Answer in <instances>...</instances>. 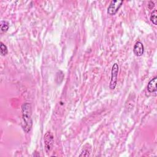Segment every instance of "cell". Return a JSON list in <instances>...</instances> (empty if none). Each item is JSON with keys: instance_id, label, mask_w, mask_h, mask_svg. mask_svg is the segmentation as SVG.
I'll list each match as a JSON object with an SVG mask.
<instances>
[{"instance_id": "3957f363", "label": "cell", "mask_w": 157, "mask_h": 157, "mask_svg": "<svg viewBox=\"0 0 157 157\" xmlns=\"http://www.w3.org/2000/svg\"><path fill=\"white\" fill-rule=\"evenodd\" d=\"M119 71V65L117 63H114L113 66L111 71V79L109 84V88L111 90H114L116 87L117 83V77H118V73Z\"/></svg>"}, {"instance_id": "277c9868", "label": "cell", "mask_w": 157, "mask_h": 157, "mask_svg": "<svg viewBox=\"0 0 157 157\" xmlns=\"http://www.w3.org/2000/svg\"><path fill=\"white\" fill-rule=\"evenodd\" d=\"M123 1H112L107 8V14L110 15H114L121 8Z\"/></svg>"}, {"instance_id": "30bf717a", "label": "cell", "mask_w": 157, "mask_h": 157, "mask_svg": "<svg viewBox=\"0 0 157 157\" xmlns=\"http://www.w3.org/2000/svg\"><path fill=\"white\" fill-rule=\"evenodd\" d=\"M157 11L156 10H154L150 15V20L152 22V23L155 25H157Z\"/></svg>"}, {"instance_id": "52a82bcc", "label": "cell", "mask_w": 157, "mask_h": 157, "mask_svg": "<svg viewBox=\"0 0 157 157\" xmlns=\"http://www.w3.org/2000/svg\"><path fill=\"white\" fill-rule=\"evenodd\" d=\"M91 152H92V149L90 146L88 147V146L86 147V146H85L82 150L81 153L79 155V156H89L90 155Z\"/></svg>"}, {"instance_id": "5b68a950", "label": "cell", "mask_w": 157, "mask_h": 157, "mask_svg": "<svg viewBox=\"0 0 157 157\" xmlns=\"http://www.w3.org/2000/svg\"><path fill=\"white\" fill-rule=\"evenodd\" d=\"M144 46L141 42L138 41L134 44V46L133 48V52L136 56L137 57H141L144 54Z\"/></svg>"}, {"instance_id": "7a4b0ae2", "label": "cell", "mask_w": 157, "mask_h": 157, "mask_svg": "<svg viewBox=\"0 0 157 157\" xmlns=\"http://www.w3.org/2000/svg\"><path fill=\"white\" fill-rule=\"evenodd\" d=\"M45 150L48 153H50L54 146V138L51 131H47L44 137Z\"/></svg>"}, {"instance_id": "8992f818", "label": "cell", "mask_w": 157, "mask_h": 157, "mask_svg": "<svg viewBox=\"0 0 157 157\" xmlns=\"http://www.w3.org/2000/svg\"><path fill=\"white\" fill-rule=\"evenodd\" d=\"M156 83H157L156 77L152 79L149 82L147 85V90L150 93H155L156 92Z\"/></svg>"}, {"instance_id": "6da1fadb", "label": "cell", "mask_w": 157, "mask_h": 157, "mask_svg": "<svg viewBox=\"0 0 157 157\" xmlns=\"http://www.w3.org/2000/svg\"><path fill=\"white\" fill-rule=\"evenodd\" d=\"M22 120L23 123L22 126L25 132H29L32 127V118H31V105L25 103L21 106Z\"/></svg>"}, {"instance_id": "8fae6325", "label": "cell", "mask_w": 157, "mask_h": 157, "mask_svg": "<svg viewBox=\"0 0 157 157\" xmlns=\"http://www.w3.org/2000/svg\"><path fill=\"white\" fill-rule=\"evenodd\" d=\"M148 6H149V8L150 9H152V8H153V7H154V3H153V2H150L149 3Z\"/></svg>"}, {"instance_id": "ba28073f", "label": "cell", "mask_w": 157, "mask_h": 157, "mask_svg": "<svg viewBox=\"0 0 157 157\" xmlns=\"http://www.w3.org/2000/svg\"><path fill=\"white\" fill-rule=\"evenodd\" d=\"M9 23L6 21H2L1 22V31L2 33L6 32L9 29Z\"/></svg>"}, {"instance_id": "9c48e42d", "label": "cell", "mask_w": 157, "mask_h": 157, "mask_svg": "<svg viewBox=\"0 0 157 157\" xmlns=\"http://www.w3.org/2000/svg\"><path fill=\"white\" fill-rule=\"evenodd\" d=\"M0 50H1V54L3 56L6 55L8 53V50L7 46L2 42H1V44H0Z\"/></svg>"}]
</instances>
